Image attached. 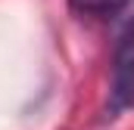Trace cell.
Masks as SVG:
<instances>
[{
  "label": "cell",
  "mask_w": 134,
  "mask_h": 130,
  "mask_svg": "<svg viewBox=\"0 0 134 130\" xmlns=\"http://www.w3.org/2000/svg\"><path fill=\"white\" fill-rule=\"evenodd\" d=\"M134 108V28L115 47V59H112V102L109 112H122Z\"/></svg>",
  "instance_id": "1"
},
{
  "label": "cell",
  "mask_w": 134,
  "mask_h": 130,
  "mask_svg": "<svg viewBox=\"0 0 134 130\" xmlns=\"http://www.w3.org/2000/svg\"><path fill=\"white\" fill-rule=\"evenodd\" d=\"M69 6H72L75 12H81V16L112 19V16H119V12L128 6V0H69Z\"/></svg>",
  "instance_id": "2"
}]
</instances>
